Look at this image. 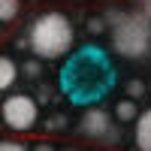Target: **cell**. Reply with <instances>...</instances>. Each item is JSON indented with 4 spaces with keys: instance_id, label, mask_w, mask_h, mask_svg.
I'll return each mask as SVG.
<instances>
[{
    "instance_id": "7c38bea8",
    "label": "cell",
    "mask_w": 151,
    "mask_h": 151,
    "mask_svg": "<svg viewBox=\"0 0 151 151\" xmlns=\"http://www.w3.org/2000/svg\"><path fill=\"white\" fill-rule=\"evenodd\" d=\"M21 73L27 76V79H36V76L42 73V60H40V58H33V60H27V64L21 67Z\"/></svg>"
},
{
    "instance_id": "2e32d148",
    "label": "cell",
    "mask_w": 151,
    "mask_h": 151,
    "mask_svg": "<svg viewBox=\"0 0 151 151\" xmlns=\"http://www.w3.org/2000/svg\"><path fill=\"white\" fill-rule=\"evenodd\" d=\"M30 151H55V145L52 142H36V145H30Z\"/></svg>"
},
{
    "instance_id": "8fae6325",
    "label": "cell",
    "mask_w": 151,
    "mask_h": 151,
    "mask_svg": "<svg viewBox=\"0 0 151 151\" xmlns=\"http://www.w3.org/2000/svg\"><path fill=\"white\" fill-rule=\"evenodd\" d=\"M0 151H30V145L21 139H0Z\"/></svg>"
},
{
    "instance_id": "6da1fadb",
    "label": "cell",
    "mask_w": 151,
    "mask_h": 151,
    "mask_svg": "<svg viewBox=\"0 0 151 151\" xmlns=\"http://www.w3.org/2000/svg\"><path fill=\"white\" fill-rule=\"evenodd\" d=\"M60 85L70 94L73 103H91V100H100L109 85H112V67L106 60V52L88 45L76 55L70 64L60 70Z\"/></svg>"
},
{
    "instance_id": "9a60e30c",
    "label": "cell",
    "mask_w": 151,
    "mask_h": 151,
    "mask_svg": "<svg viewBox=\"0 0 151 151\" xmlns=\"http://www.w3.org/2000/svg\"><path fill=\"white\" fill-rule=\"evenodd\" d=\"M48 127H52V130H58V127H67V118H64V115H55L52 121H48Z\"/></svg>"
},
{
    "instance_id": "e0dca14e",
    "label": "cell",
    "mask_w": 151,
    "mask_h": 151,
    "mask_svg": "<svg viewBox=\"0 0 151 151\" xmlns=\"http://www.w3.org/2000/svg\"><path fill=\"white\" fill-rule=\"evenodd\" d=\"M148 91H151V85H148Z\"/></svg>"
},
{
    "instance_id": "7a4b0ae2",
    "label": "cell",
    "mask_w": 151,
    "mask_h": 151,
    "mask_svg": "<svg viewBox=\"0 0 151 151\" xmlns=\"http://www.w3.org/2000/svg\"><path fill=\"white\" fill-rule=\"evenodd\" d=\"M76 42V27L64 12H42L27 27V48L40 60L64 58Z\"/></svg>"
},
{
    "instance_id": "4fadbf2b",
    "label": "cell",
    "mask_w": 151,
    "mask_h": 151,
    "mask_svg": "<svg viewBox=\"0 0 151 151\" xmlns=\"http://www.w3.org/2000/svg\"><path fill=\"white\" fill-rule=\"evenodd\" d=\"M106 30V18H88V33H103Z\"/></svg>"
},
{
    "instance_id": "30bf717a",
    "label": "cell",
    "mask_w": 151,
    "mask_h": 151,
    "mask_svg": "<svg viewBox=\"0 0 151 151\" xmlns=\"http://www.w3.org/2000/svg\"><path fill=\"white\" fill-rule=\"evenodd\" d=\"M145 91H148V88H145L142 79H130V82H127V97H130V100H142Z\"/></svg>"
},
{
    "instance_id": "52a82bcc",
    "label": "cell",
    "mask_w": 151,
    "mask_h": 151,
    "mask_svg": "<svg viewBox=\"0 0 151 151\" xmlns=\"http://www.w3.org/2000/svg\"><path fill=\"white\" fill-rule=\"evenodd\" d=\"M18 79V64L9 55H0V94H6Z\"/></svg>"
},
{
    "instance_id": "8992f818",
    "label": "cell",
    "mask_w": 151,
    "mask_h": 151,
    "mask_svg": "<svg viewBox=\"0 0 151 151\" xmlns=\"http://www.w3.org/2000/svg\"><path fill=\"white\" fill-rule=\"evenodd\" d=\"M136 151H151V109L136 115V133H133Z\"/></svg>"
},
{
    "instance_id": "5b68a950",
    "label": "cell",
    "mask_w": 151,
    "mask_h": 151,
    "mask_svg": "<svg viewBox=\"0 0 151 151\" xmlns=\"http://www.w3.org/2000/svg\"><path fill=\"white\" fill-rule=\"evenodd\" d=\"M79 133L91 142H118V130L112 127V115L106 109H85L79 118Z\"/></svg>"
},
{
    "instance_id": "277c9868",
    "label": "cell",
    "mask_w": 151,
    "mask_h": 151,
    "mask_svg": "<svg viewBox=\"0 0 151 151\" xmlns=\"http://www.w3.org/2000/svg\"><path fill=\"white\" fill-rule=\"evenodd\" d=\"M0 121L12 133H30L40 124V103L30 94H9L0 103Z\"/></svg>"
},
{
    "instance_id": "3957f363",
    "label": "cell",
    "mask_w": 151,
    "mask_h": 151,
    "mask_svg": "<svg viewBox=\"0 0 151 151\" xmlns=\"http://www.w3.org/2000/svg\"><path fill=\"white\" fill-rule=\"evenodd\" d=\"M106 27L112 33V48L121 58L139 60L151 52V21L142 12H109Z\"/></svg>"
},
{
    "instance_id": "ba28073f",
    "label": "cell",
    "mask_w": 151,
    "mask_h": 151,
    "mask_svg": "<svg viewBox=\"0 0 151 151\" xmlns=\"http://www.w3.org/2000/svg\"><path fill=\"white\" fill-rule=\"evenodd\" d=\"M136 115H139V103H136V100L124 97V100H118V103H115V118H118V121L130 124V121H136Z\"/></svg>"
},
{
    "instance_id": "5bb4252c",
    "label": "cell",
    "mask_w": 151,
    "mask_h": 151,
    "mask_svg": "<svg viewBox=\"0 0 151 151\" xmlns=\"http://www.w3.org/2000/svg\"><path fill=\"white\" fill-rule=\"evenodd\" d=\"M136 6H139V9H136V12H142V15L151 21V0H136Z\"/></svg>"
},
{
    "instance_id": "9c48e42d",
    "label": "cell",
    "mask_w": 151,
    "mask_h": 151,
    "mask_svg": "<svg viewBox=\"0 0 151 151\" xmlns=\"http://www.w3.org/2000/svg\"><path fill=\"white\" fill-rule=\"evenodd\" d=\"M21 12V0H0V24H12Z\"/></svg>"
}]
</instances>
